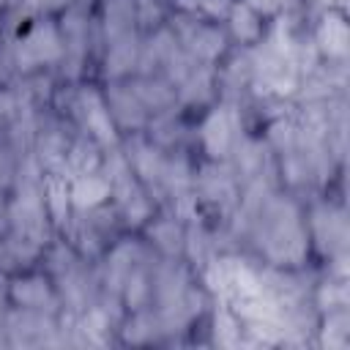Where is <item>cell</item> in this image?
I'll return each mask as SVG.
<instances>
[{"mask_svg": "<svg viewBox=\"0 0 350 350\" xmlns=\"http://www.w3.org/2000/svg\"><path fill=\"white\" fill-rule=\"evenodd\" d=\"M107 191H109V186H107L101 178L88 175V178L77 180V186H74L71 197H74V202H77V205H96V202H101V200L107 197Z\"/></svg>", "mask_w": 350, "mask_h": 350, "instance_id": "obj_3", "label": "cell"}, {"mask_svg": "<svg viewBox=\"0 0 350 350\" xmlns=\"http://www.w3.org/2000/svg\"><path fill=\"white\" fill-rule=\"evenodd\" d=\"M252 5H257V8H262V11H268V8H273L276 5V0H249Z\"/></svg>", "mask_w": 350, "mask_h": 350, "instance_id": "obj_6", "label": "cell"}, {"mask_svg": "<svg viewBox=\"0 0 350 350\" xmlns=\"http://www.w3.org/2000/svg\"><path fill=\"white\" fill-rule=\"evenodd\" d=\"M57 36L55 30L46 25V27H36L19 46V60L22 63H41V60H49L57 55Z\"/></svg>", "mask_w": 350, "mask_h": 350, "instance_id": "obj_1", "label": "cell"}, {"mask_svg": "<svg viewBox=\"0 0 350 350\" xmlns=\"http://www.w3.org/2000/svg\"><path fill=\"white\" fill-rule=\"evenodd\" d=\"M320 41H328V52L331 55H342L345 52V41H347V30H345V22L339 19H328L320 30Z\"/></svg>", "mask_w": 350, "mask_h": 350, "instance_id": "obj_4", "label": "cell"}, {"mask_svg": "<svg viewBox=\"0 0 350 350\" xmlns=\"http://www.w3.org/2000/svg\"><path fill=\"white\" fill-rule=\"evenodd\" d=\"M202 139H205V145H208V150H211L213 156H219V153L227 150V142H230V126H227V118H224L221 112L211 115V120H208L205 129H202Z\"/></svg>", "mask_w": 350, "mask_h": 350, "instance_id": "obj_2", "label": "cell"}, {"mask_svg": "<svg viewBox=\"0 0 350 350\" xmlns=\"http://www.w3.org/2000/svg\"><path fill=\"white\" fill-rule=\"evenodd\" d=\"M232 25H235V33L241 38H254L257 36V22H254V16H252V11L246 5H238L232 11Z\"/></svg>", "mask_w": 350, "mask_h": 350, "instance_id": "obj_5", "label": "cell"}]
</instances>
